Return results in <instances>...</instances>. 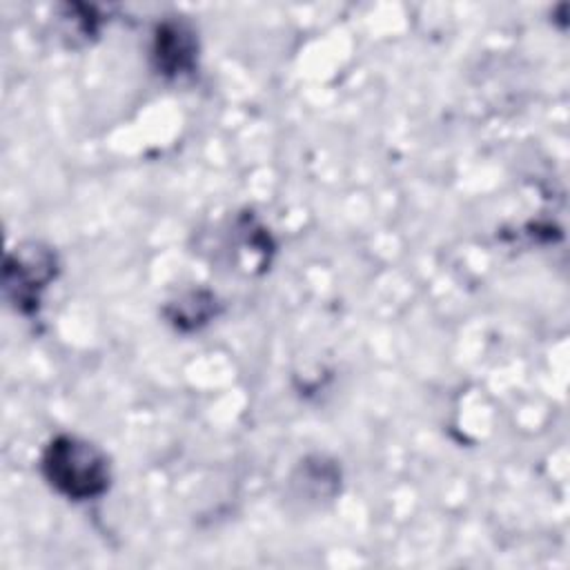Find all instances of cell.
I'll use <instances>...</instances> for the list:
<instances>
[{
    "label": "cell",
    "instance_id": "obj_1",
    "mask_svg": "<svg viewBox=\"0 0 570 570\" xmlns=\"http://www.w3.org/2000/svg\"><path fill=\"white\" fill-rule=\"evenodd\" d=\"M51 481L71 497H94L105 488V459L85 441L58 439L47 456Z\"/></svg>",
    "mask_w": 570,
    "mask_h": 570
}]
</instances>
